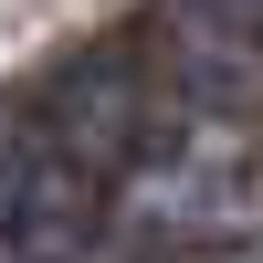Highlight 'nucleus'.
I'll return each instance as SVG.
<instances>
[{
	"label": "nucleus",
	"mask_w": 263,
	"mask_h": 263,
	"mask_svg": "<svg viewBox=\"0 0 263 263\" xmlns=\"http://www.w3.org/2000/svg\"><path fill=\"white\" fill-rule=\"evenodd\" d=\"M253 221H263V179L232 147V126H211V116H168L105 179V263L116 253H147V263L211 253V242H242Z\"/></svg>",
	"instance_id": "f257e3e1"
},
{
	"label": "nucleus",
	"mask_w": 263,
	"mask_h": 263,
	"mask_svg": "<svg viewBox=\"0 0 263 263\" xmlns=\"http://www.w3.org/2000/svg\"><path fill=\"white\" fill-rule=\"evenodd\" d=\"M0 253L11 263H105V179L53 137L0 158Z\"/></svg>",
	"instance_id": "f03ea898"
},
{
	"label": "nucleus",
	"mask_w": 263,
	"mask_h": 263,
	"mask_svg": "<svg viewBox=\"0 0 263 263\" xmlns=\"http://www.w3.org/2000/svg\"><path fill=\"white\" fill-rule=\"evenodd\" d=\"M179 21H200V32H232V42H263V0H179Z\"/></svg>",
	"instance_id": "7ed1b4c3"
}]
</instances>
